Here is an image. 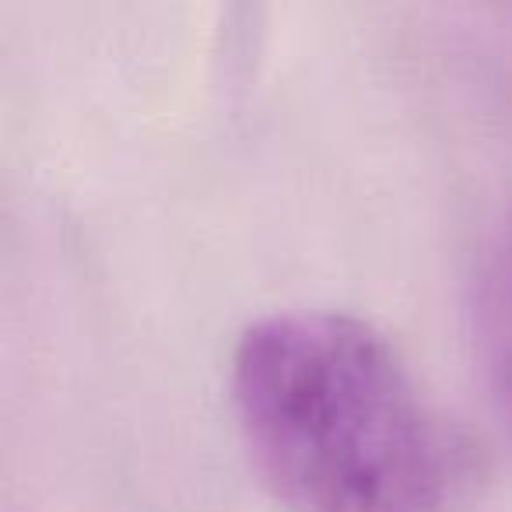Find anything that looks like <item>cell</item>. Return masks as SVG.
I'll return each instance as SVG.
<instances>
[{
    "instance_id": "obj_1",
    "label": "cell",
    "mask_w": 512,
    "mask_h": 512,
    "mask_svg": "<svg viewBox=\"0 0 512 512\" xmlns=\"http://www.w3.org/2000/svg\"><path fill=\"white\" fill-rule=\"evenodd\" d=\"M249 467L288 512H449L470 446L393 344L341 313L253 323L232 355Z\"/></svg>"
},
{
    "instance_id": "obj_2",
    "label": "cell",
    "mask_w": 512,
    "mask_h": 512,
    "mask_svg": "<svg viewBox=\"0 0 512 512\" xmlns=\"http://www.w3.org/2000/svg\"><path fill=\"white\" fill-rule=\"evenodd\" d=\"M474 344L495 411L512 432V221L491 239L477 267Z\"/></svg>"
}]
</instances>
